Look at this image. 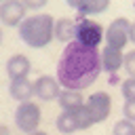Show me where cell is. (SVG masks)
Segmentation results:
<instances>
[{
    "label": "cell",
    "instance_id": "4",
    "mask_svg": "<svg viewBox=\"0 0 135 135\" xmlns=\"http://www.w3.org/2000/svg\"><path fill=\"white\" fill-rule=\"evenodd\" d=\"M74 40L80 42L82 46L97 49L103 40V27L89 17H80L76 21V27H74Z\"/></svg>",
    "mask_w": 135,
    "mask_h": 135
},
{
    "label": "cell",
    "instance_id": "14",
    "mask_svg": "<svg viewBox=\"0 0 135 135\" xmlns=\"http://www.w3.org/2000/svg\"><path fill=\"white\" fill-rule=\"evenodd\" d=\"M55 127H57V131L63 133V135H72V133L80 131L76 116H74L72 112H63V110H61V114L55 118Z\"/></svg>",
    "mask_w": 135,
    "mask_h": 135
},
{
    "label": "cell",
    "instance_id": "10",
    "mask_svg": "<svg viewBox=\"0 0 135 135\" xmlns=\"http://www.w3.org/2000/svg\"><path fill=\"white\" fill-rule=\"evenodd\" d=\"M8 95L19 103V101H30L34 97V82L23 76V78H13L8 84Z\"/></svg>",
    "mask_w": 135,
    "mask_h": 135
},
{
    "label": "cell",
    "instance_id": "5",
    "mask_svg": "<svg viewBox=\"0 0 135 135\" xmlns=\"http://www.w3.org/2000/svg\"><path fill=\"white\" fill-rule=\"evenodd\" d=\"M129 25H131V21H129L127 17H116V19L103 30L105 44L122 51V49L129 44Z\"/></svg>",
    "mask_w": 135,
    "mask_h": 135
},
{
    "label": "cell",
    "instance_id": "1",
    "mask_svg": "<svg viewBox=\"0 0 135 135\" xmlns=\"http://www.w3.org/2000/svg\"><path fill=\"white\" fill-rule=\"evenodd\" d=\"M101 74L99 51L91 46H82L80 42L72 40L65 44L59 61H57V80L61 89L82 91L89 89Z\"/></svg>",
    "mask_w": 135,
    "mask_h": 135
},
{
    "label": "cell",
    "instance_id": "19",
    "mask_svg": "<svg viewBox=\"0 0 135 135\" xmlns=\"http://www.w3.org/2000/svg\"><path fill=\"white\" fill-rule=\"evenodd\" d=\"M122 114H124L127 120L135 122V101H124V105H122Z\"/></svg>",
    "mask_w": 135,
    "mask_h": 135
},
{
    "label": "cell",
    "instance_id": "8",
    "mask_svg": "<svg viewBox=\"0 0 135 135\" xmlns=\"http://www.w3.org/2000/svg\"><path fill=\"white\" fill-rule=\"evenodd\" d=\"M59 93H61V84L55 76L42 74L34 80V97H38L40 101H53L57 99Z\"/></svg>",
    "mask_w": 135,
    "mask_h": 135
},
{
    "label": "cell",
    "instance_id": "2",
    "mask_svg": "<svg viewBox=\"0 0 135 135\" xmlns=\"http://www.w3.org/2000/svg\"><path fill=\"white\" fill-rule=\"evenodd\" d=\"M53 25H55V19L49 13H36V15L25 17L17 25V30H19V38L27 46L44 49L53 40Z\"/></svg>",
    "mask_w": 135,
    "mask_h": 135
},
{
    "label": "cell",
    "instance_id": "6",
    "mask_svg": "<svg viewBox=\"0 0 135 135\" xmlns=\"http://www.w3.org/2000/svg\"><path fill=\"white\" fill-rule=\"evenodd\" d=\"M84 108H86V112L95 124L103 122L112 112V97L105 91H97V93L89 95V99L84 101Z\"/></svg>",
    "mask_w": 135,
    "mask_h": 135
},
{
    "label": "cell",
    "instance_id": "24",
    "mask_svg": "<svg viewBox=\"0 0 135 135\" xmlns=\"http://www.w3.org/2000/svg\"><path fill=\"white\" fill-rule=\"evenodd\" d=\"M27 135H49V133H44V131H40V129H36V131H32V133H27Z\"/></svg>",
    "mask_w": 135,
    "mask_h": 135
},
{
    "label": "cell",
    "instance_id": "16",
    "mask_svg": "<svg viewBox=\"0 0 135 135\" xmlns=\"http://www.w3.org/2000/svg\"><path fill=\"white\" fill-rule=\"evenodd\" d=\"M112 135H135V122H131L127 118H120L118 122H114Z\"/></svg>",
    "mask_w": 135,
    "mask_h": 135
},
{
    "label": "cell",
    "instance_id": "20",
    "mask_svg": "<svg viewBox=\"0 0 135 135\" xmlns=\"http://www.w3.org/2000/svg\"><path fill=\"white\" fill-rule=\"evenodd\" d=\"M21 2H23V6L30 8V11H40V8L46 6L49 0H21Z\"/></svg>",
    "mask_w": 135,
    "mask_h": 135
},
{
    "label": "cell",
    "instance_id": "23",
    "mask_svg": "<svg viewBox=\"0 0 135 135\" xmlns=\"http://www.w3.org/2000/svg\"><path fill=\"white\" fill-rule=\"evenodd\" d=\"M0 135H11V131H8L6 124H0Z\"/></svg>",
    "mask_w": 135,
    "mask_h": 135
},
{
    "label": "cell",
    "instance_id": "25",
    "mask_svg": "<svg viewBox=\"0 0 135 135\" xmlns=\"http://www.w3.org/2000/svg\"><path fill=\"white\" fill-rule=\"evenodd\" d=\"M0 42H2V30H0Z\"/></svg>",
    "mask_w": 135,
    "mask_h": 135
},
{
    "label": "cell",
    "instance_id": "13",
    "mask_svg": "<svg viewBox=\"0 0 135 135\" xmlns=\"http://www.w3.org/2000/svg\"><path fill=\"white\" fill-rule=\"evenodd\" d=\"M74 27H76V21L68 19V17H61L55 21L53 25V38L59 40V42H72L74 40Z\"/></svg>",
    "mask_w": 135,
    "mask_h": 135
},
{
    "label": "cell",
    "instance_id": "22",
    "mask_svg": "<svg viewBox=\"0 0 135 135\" xmlns=\"http://www.w3.org/2000/svg\"><path fill=\"white\" fill-rule=\"evenodd\" d=\"M129 42L135 44V21H131V25H129Z\"/></svg>",
    "mask_w": 135,
    "mask_h": 135
},
{
    "label": "cell",
    "instance_id": "17",
    "mask_svg": "<svg viewBox=\"0 0 135 135\" xmlns=\"http://www.w3.org/2000/svg\"><path fill=\"white\" fill-rule=\"evenodd\" d=\"M120 93H122V97H124V101H135V78H127V80H122V84H120Z\"/></svg>",
    "mask_w": 135,
    "mask_h": 135
},
{
    "label": "cell",
    "instance_id": "11",
    "mask_svg": "<svg viewBox=\"0 0 135 135\" xmlns=\"http://www.w3.org/2000/svg\"><path fill=\"white\" fill-rule=\"evenodd\" d=\"M30 72H32V63H30V59L25 55L17 53V55H11L8 57V61H6V74H8L11 80L13 78H23Z\"/></svg>",
    "mask_w": 135,
    "mask_h": 135
},
{
    "label": "cell",
    "instance_id": "18",
    "mask_svg": "<svg viewBox=\"0 0 135 135\" xmlns=\"http://www.w3.org/2000/svg\"><path fill=\"white\" fill-rule=\"evenodd\" d=\"M122 68H124V72H127L131 78H135V49L129 51V53H124V57H122Z\"/></svg>",
    "mask_w": 135,
    "mask_h": 135
},
{
    "label": "cell",
    "instance_id": "26",
    "mask_svg": "<svg viewBox=\"0 0 135 135\" xmlns=\"http://www.w3.org/2000/svg\"><path fill=\"white\" fill-rule=\"evenodd\" d=\"M0 2H2V0H0Z\"/></svg>",
    "mask_w": 135,
    "mask_h": 135
},
{
    "label": "cell",
    "instance_id": "21",
    "mask_svg": "<svg viewBox=\"0 0 135 135\" xmlns=\"http://www.w3.org/2000/svg\"><path fill=\"white\" fill-rule=\"evenodd\" d=\"M65 2H68V6H72V8L78 11V13H80V11L84 8V4H86V0H65Z\"/></svg>",
    "mask_w": 135,
    "mask_h": 135
},
{
    "label": "cell",
    "instance_id": "9",
    "mask_svg": "<svg viewBox=\"0 0 135 135\" xmlns=\"http://www.w3.org/2000/svg\"><path fill=\"white\" fill-rule=\"evenodd\" d=\"M122 51L120 49H114V46H103L101 53H99V61H101V70L108 72V74H116L120 68H122Z\"/></svg>",
    "mask_w": 135,
    "mask_h": 135
},
{
    "label": "cell",
    "instance_id": "3",
    "mask_svg": "<svg viewBox=\"0 0 135 135\" xmlns=\"http://www.w3.org/2000/svg\"><path fill=\"white\" fill-rule=\"evenodd\" d=\"M40 120H42V112H40V105L36 101H19L17 110H15V124L21 133H32L40 127Z\"/></svg>",
    "mask_w": 135,
    "mask_h": 135
},
{
    "label": "cell",
    "instance_id": "15",
    "mask_svg": "<svg viewBox=\"0 0 135 135\" xmlns=\"http://www.w3.org/2000/svg\"><path fill=\"white\" fill-rule=\"evenodd\" d=\"M112 0H86L84 8L80 11V17H91V15H101L108 11Z\"/></svg>",
    "mask_w": 135,
    "mask_h": 135
},
{
    "label": "cell",
    "instance_id": "12",
    "mask_svg": "<svg viewBox=\"0 0 135 135\" xmlns=\"http://www.w3.org/2000/svg\"><path fill=\"white\" fill-rule=\"evenodd\" d=\"M57 103L63 112H76L78 108L84 105V97L80 91H72V89H61V93L57 95Z\"/></svg>",
    "mask_w": 135,
    "mask_h": 135
},
{
    "label": "cell",
    "instance_id": "7",
    "mask_svg": "<svg viewBox=\"0 0 135 135\" xmlns=\"http://www.w3.org/2000/svg\"><path fill=\"white\" fill-rule=\"evenodd\" d=\"M25 6L21 0H2L0 2V21L6 27H17L27 15H25Z\"/></svg>",
    "mask_w": 135,
    "mask_h": 135
}]
</instances>
